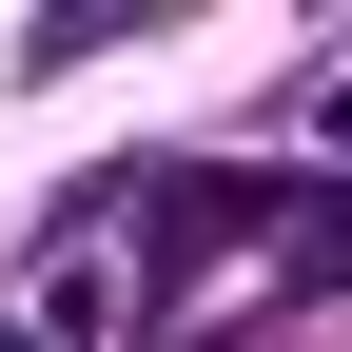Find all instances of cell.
<instances>
[{
  "instance_id": "6da1fadb",
  "label": "cell",
  "mask_w": 352,
  "mask_h": 352,
  "mask_svg": "<svg viewBox=\"0 0 352 352\" xmlns=\"http://www.w3.org/2000/svg\"><path fill=\"white\" fill-rule=\"evenodd\" d=\"M39 333H59V352H118V333H138V352H157V314H138L118 254H59V274H39Z\"/></svg>"
},
{
  "instance_id": "7a4b0ae2",
  "label": "cell",
  "mask_w": 352,
  "mask_h": 352,
  "mask_svg": "<svg viewBox=\"0 0 352 352\" xmlns=\"http://www.w3.org/2000/svg\"><path fill=\"white\" fill-rule=\"evenodd\" d=\"M118 39H138V20H118V0H59V20L20 39V78H78V59H118Z\"/></svg>"
},
{
  "instance_id": "3957f363",
  "label": "cell",
  "mask_w": 352,
  "mask_h": 352,
  "mask_svg": "<svg viewBox=\"0 0 352 352\" xmlns=\"http://www.w3.org/2000/svg\"><path fill=\"white\" fill-rule=\"evenodd\" d=\"M157 352H314V314H235V333H157Z\"/></svg>"
},
{
  "instance_id": "277c9868",
  "label": "cell",
  "mask_w": 352,
  "mask_h": 352,
  "mask_svg": "<svg viewBox=\"0 0 352 352\" xmlns=\"http://www.w3.org/2000/svg\"><path fill=\"white\" fill-rule=\"evenodd\" d=\"M0 352H59V333H39V314H20V333H0Z\"/></svg>"
}]
</instances>
